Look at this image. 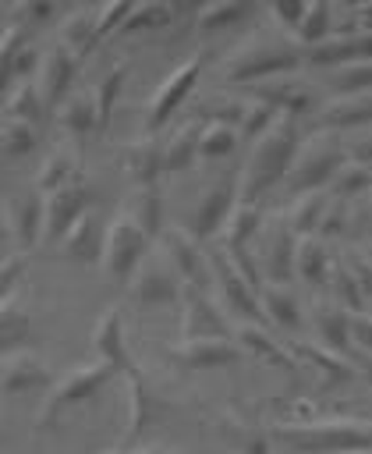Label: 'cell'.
<instances>
[{
    "instance_id": "27",
    "label": "cell",
    "mask_w": 372,
    "mask_h": 454,
    "mask_svg": "<svg viewBox=\"0 0 372 454\" xmlns=\"http://www.w3.org/2000/svg\"><path fill=\"white\" fill-rule=\"evenodd\" d=\"M259 305H262V319H269L280 330H298L301 326V301L291 287L283 284H266L259 291Z\"/></svg>"
},
{
    "instance_id": "22",
    "label": "cell",
    "mask_w": 372,
    "mask_h": 454,
    "mask_svg": "<svg viewBox=\"0 0 372 454\" xmlns=\"http://www.w3.org/2000/svg\"><path fill=\"white\" fill-rule=\"evenodd\" d=\"M124 167H128L131 188H138V184H159V177L167 174L163 170V145L152 135L131 142L124 149Z\"/></svg>"
},
{
    "instance_id": "21",
    "label": "cell",
    "mask_w": 372,
    "mask_h": 454,
    "mask_svg": "<svg viewBox=\"0 0 372 454\" xmlns=\"http://www.w3.org/2000/svg\"><path fill=\"white\" fill-rule=\"evenodd\" d=\"M50 387V369L43 358L28 355V351H18L11 355V362L0 369V394L7 397H21V394H39Z\"/></svg>"
},
{
    "instance_id": "3",
    "label": "cell",
    "mask_w": 372,
    "mask_h": 454,
    "mask_svg": "<svg viewBox=\"0 0 372 454\" xmlns=\"http://www.w3.org/2000/svg\"><path fill=\"white\" fill-rule=\"evenodd\" d=\"M273 436L298 454H372V422H298L280 426Z\"/></svg>"
},
{
    "instance_id": "29",
    "label": "cell",
    "mask_w": 372,
    "mask_h": 454,
    "mask_svg": "<svg viewBox=\"0 0 372 454\" xmlns=\"http://www.w3.org/2000/svg\"><path fill=\"white\" fill-rule=\"evenodd\" d=\"M198 135H202V124L198 121H184L163 142V170L167 174H181V170L195 167V160H198Z\"/></svg>"
},
{
    "instance_id": "46",
    "label": "cell",
    "mask_w": 372,
    "mask_h": 454,
    "mask_svg": "<svg viewBox=\"0 0 372 454\" xmlns=\"http://www.w3.org/2000/svg\"><path fill=\"white\" fill-rule=\"evenodd\" d=\"M344 227H347V202L344 199H329V206L322 213V223H319V238H337Z\"/></svg>"
},
{
    "instance_id": "53",
    "label": "cell",
    "mask_w": 372,
    "mask_h": 454,
    "mask_svg": "<svg viewBox=\"0 0 372 454\" xmlns=\"http://www.w3.org/2000/svg\"><path fill=\"white\" fill-rule=\"evenodd\" d=\"M368 316H372V312H368Z\"/></svg>"
},
{
    "instance_id": "45",
    "label": "cell",
    "mask_w": 372,
    "mask_h": 454,
    "mask_svg": "<svg viewBox=\"0 0 372 454\" xmlns=\"http://www.w3.org/2000/svg\"><path fill=\"white\" fill-rule=\"evenodd\" d=\"M25 266H28V255H25V252H18V255H4V259H0V305L11 298V291H14V284L21 280Z\"/></svg>"
},
{
    "instance_id": "25",
    "label": "cell",
    "mask_w": 372,
    "mask_h": 454,
    "mask_svg": "<svg viewBox=\"0 0 372 454\" xmlns=\"http://www.w3.org/2000/svg\"><path fill=\"white\" fill-rule=\"evenodd\" d=\"M329 266H333V255H329L326 238H319V234L298 238V248H294V277H301L305 284L319 287V284L329 280Z\"/></svg>"
},
{
    "instance_id": "15",
    "label": "cell",
    "mask_w": 372,
    "mask_h": 454,
    "mask_svg": "<svg viewBox=\"0 0 372 454\" xmlns=\"http://www.w3.org/2000/svg\"><path fill=\"white\" fill-rule=\"evenodd\" d=\"M181 340H195V337H234V330L223 319V309L216 305L213 291H198V287H184L181 298Z\"/></svg>"
},
{
    "instance_id": "19",
    "label": "cell",
    "mask_w": 372,
    "mask_h": 454,
    "mask_svg": "<svg viewBox=\"0 0 372 454\" xmlns=\"http://www.w3.org/2000/svg\"><path fill=\"white\" fill-rule=\"evenodd\" d=\"M4 213H7V223H11V238H14L18 252H28L32 245H39V241H43L46 195H43L35 184H32L28 192L14 195V199L4 206Z\"/></svg>"
},
{
    "instance_id": "24",
    "label": "cell",
    "mask_w": 372,
    "mask_h": 454,
    "mask_svg": "<svg viewBox=\"0 0 372 454\" xmlns=\"http://www.w3.org/2000/svg\"><path fill=\"white\" fill-rule=\"evenodd\" d=\"M152 241H159V234H163V192H159V184H138V188H131V195H128V206H120Z\"/></svg>"
},
{
    "instance_id": "20",
    "label": "cell",
    "mask_w": 372,
    "mask_h": 454,
    "mask_svg": "<svg viewBox=\"0 0 372 454\" xmlns=\"http://www.w3.org/2000/svg\"><path fill=\"white\" fill-rule=\"evenodd\" d=\"M103 241H106V223H103V216L96 209H89V213H81L74 220V227L60 238L57 248H60V255L67 262L96 266V262H103Z\"/></svg>"
},
{
    "instance_id": "9",
    "label": "cell",
    "mask_w": 372,
    "mask_h": 454,
    "mask_svg": "<svg viewBox=\"0 0 372 454\" xmlns=\"http://www.w3.org/2000/svg\"><path fill=\"white\" fill-rule=\"evenodd\" d=\"M202 67H205V60H202V57H191L188 64L174 67V71L159 82V89L152 92L149 110H145V135H156V131L181 110V103H184V99L191 96V89L198 85Z\"/></svg>"
},
{
    "instance_id": "28",
    "label": "cell",
    "mask_w": 372,
    "mask_h": 454,
    "mask_svg": "<svg viewBox=\"0 0 372 454\" xmlns=\"http://www.w3.org/2000/svg\"><path fill=\"white\" fill-rule=\"evenodd\" d=\"M46 114H50V110H46V103H43V92H39L35 78H21V82L11 89L7 103H4V117H7V121H25V124H32V128H43Z\"/></svg>"
},
{
    "instance_id": "18",
    "label": "cell",
    "mask_w": 372,
    "mask_h": 454,
    "mask_svg": "<svg viewBox=\"0 0 372 454\" xmlns=\"http://www.w3.org/2000/svg\"><path fill=\"white\" fill-rule=\"evenodd\" d=\"M170 358L181 369H227L244 358V351L234 344V337H195V340H177L170 348Z\"/></svg>"
},
{
    "instance_id": "2",
    "label": "cell",
    "mask_w": 372,
    "mask_h": 454,
    "mask_svg": "<svg viewBox=\"0 0 372 454\" xmlns=\"http://www.w3.org/2000/svg\"><path fill=\"white\" fill-rule=\"evenodd\" d=\"M344 167H347V153H344L340 131L319 128L315 135L301 138V145L294 153V163H291V170L283 177L287 195L298 199V195H308V192H322L326 184H333V177Z\"/></svg>"
},
{
    "instance_id": "12",
    "label": "cell",
    "mask_w": 372,
    "mask_h": 454,
    "mask_svg": "<svg viewBox=\"0 0 372 454\" xmlns=\"http://www.w3.org/2000/svg\"><path fill=\"white\" fill-rule=\"evenodd\" d=\"M159 252L170 259V266L177 270V277L184 280V287H198L209 291V259L202 255V245L181 231V227H163L159 234Z\"/></svg>"
},
{
    "instance_id": "17",
    "label": "cell",
    "mask_w": 372,
    "mask_h": 454,
    "mask_svg": "<svg viewBox=\"0 0 372 454\" xmlns=\"http://www.w3.org/2000/svg\"><path fill=\"white\" fill-rule=\"evenodd\" d=\"M74 74H78V57H74L67 46L53 43V46L43 53V60H39V78H35L46 110H57V106L74 92Z\"/></svg>"
},
{
    "instance_id": "8",
    "label": "cell",
    "mask_w": 372,
    "mask_h": 454,
    "mask_svg": "<svg viewBox=\"0 0 372 454\" xmlns=\"http://www.w3.org/2000/svg\"><path fill=\"white\" fill-rule=\"evenodd\" d=\"M294 248H298V234L291 231L287 216H276L273 223H262L255 234V262L262 273V284H291L294 280Z\"/></svg>"
},
{
    "instance_id": "42",
    "label": "cell",
    "mask_w": 372,
    "mask_h": 454,
    "mask_svg": "<svg viewBox=\"0 0 372 454\" xmlns=\"http://www.w3.org/2000/svg\"><path fill=\"white\" fill-rule=\"evenodd\" d=\"M326 35H329V7L326 4H305V14L294 28V39L308 43V46H322Z\"/></svg>"
},
{
    "instance_id": "4",
    "label": "cell",
    "mask_w": 372,
    "mask_h": 454,
    "mask_svg": "<svg viewBox=\"0 0 372 454\" xmlns=\"http://www.w3.org/2000/svg\"><path fill=\"white\" fill-rule=\"evenodd\" d=\"M298 46L283 35L276 39H262L252 35L248 43H241L237 50H230V57L223 60V78L234 85H259L269 78H280L287 71H294L298 64Z\"/></svg>"
},
{
    "instance_id": "33",
    "label": "cell",
    "mask_w": 372,
    "mask_h": 454,
    "mask_svg": "<svg viewBox=\"0 0 372 454\" xmlns=\"http://www.w3.org/2000/svg\"><path fill=\"white\" fill-rule=\"evenodd\" d=\"M259 227H262V209L237 202V206L230 209L223 231H220V245H223V248H248V245L255 241Z\"/></svg>"
},
{
    "instance_id": "44",
    "label": "cell",
    "mask_w": 372,
    "mask_h": 454,
    "mask_svg": "<svg viewBox=\"0 0 372 454\" xmlns=\"http://www.w3.org/2000/svg\"><path fill=\"white\" fill-rule=\"evenodd\" d=\"M333 199H351V195H358V192H368L372 188V174H368V167H354V163H347L337 177H333Z\"/></svg>"
},
{
    "instance_id": "41",
    "label": "cell",
    "mask_w": 372,
    "mask_h": 454,
    "mask_svg": "<svg viewBox=\"0 0 372 454\" xmlns=\"http://www.w3.org/2000/svg\"><path fill=\"white\" fill-rule=\"evenodd\" d=\"M39 142V128L25 124V121H0V160H18L28 156Z\"/></svg>"
},
{
    "instance_id": "11",
    "label": "cell",
    "mask_w": 372,
    "mask_h": 454,
    "mask_svg": "<svg viewBox=\"0 0 372 454\" xmlns=\"http://www.w3.org/2000/svg\"><path fill=\"white\" fill-rule=\"evenodd\" d=\"M131 291L142 305H174L184 298V280L177 277L170 259L156 252V255H145V262L131 277Z\"/></svg>"
},
{
    "instance_id": "10",
    "label": "cell",
    "mask_w": 372,
    "mask_h": 454,
    "mask_svg": "<svg viewBox=\"0 0 372 454\" xmlns=\"http://www.w3.org/2000/svg\"><path fill=\"white\" fill-rule=\"evenodd\" d=\"M89 209H92V188H89L81 177H74L71 184L50 192V195H46V216H43V241H46V245H60V238H64V234L74 227V220H78L81 213H89Z\"/></svg>"
},
{
    "instance_id": "23",
    "label": "cell",
    "mask_w": 372,
    "mask_h": 454,
    "mask_svg": "<svg viewBox=\"0 0 372 454\" xmlns=\"http://www.w3.org/2000/svg\"><path fill=\"white\" fill-rule=\"evenodd\" d=\"M234 344H237L241 351H248V355H255V358L276 365V369H294V355H291L280 340H273V337L262 330V323H237V326H234Z\"/></svg>"
},
{
    "instance_id": "39",
    "label": "cell",
    "mask_w": 372,
    "mask_h": 454,
    "mask_svg": "<svg viewBox=\"0 0 372 454\" xmlns=\"http://www.w3.org/2000/svg\"><path fill=\"white\" fill-rule=\"evenodd\" d=\"M241 142V131L227 121H209L202 124V135H198V160H220L227 153H234Z\"/></svg>"
},
{
    "instance_id": "6",
    "label": "cell",
    "mask_w": 372,
    "mask_h": 454,
    "mask_svg": "<svg viewBox=\"0 0 372 454\" xmlns=\"http://www.w3.org/2000/svg\"><path fill=\"white\" fill-rule=\"evenodd\" d=\"M152 238L124 213L117 209L106 220V241H103V270L110 273L113 284H131V277L138 273V266L149 255Z\"/></svg>"
},
{
    "instance_id": "49",
    "label": "cell",
    "mask_w": 372,
    "mask_h": 454,
    "mask_svg": "<svg viewBox=\"0 0 372 454\" xmlns=\"http://www.w3.org/2000/svg\"><path fill=\"white\" fill-rule=\"evenodd\" d=\"M351 277L358 280L361 294H365V298H372V259H368V255H361V259H354V262H351Z\"/></svg>"
},
{
    "instance_id": "51",
    "label": "cell",
    "mask_w": 372,
    "mask_h": 454,
    "mask_svg": "<svg viewBox=\"0 0 372 454\" xmlns=\"http://www.w3.org/2000/svg\"><path fill=\"white\" fill-rule=\"evenodd\" d=\"M365 202H368V216H372V195H368V199H365Z\"/></svg>"
},
{
    "instance_id": "40",
    "label": "cell",
    "mask_w": 372,
    "mask_h": 454,
    "mask_svg": "<svg viewBox=\"0 0 372 454\" xmlns=\"http://www.w3.org/2000/svg\"><path fill=\"white\" fill-rule=\"evenodd\" d=\"M92 25H96V7H85V11H74L60 21V46H67L74 57L78 53H89L92 50Z\"/></svg>"
},
{
    "instance_id": "30",
    "label": "cell",
    "mask_w": 372,
    "mask_h": 454,
    "mask_svg": "<svg viewBox=\"0 0 372 454\" xmlns=\"http://www.w3.org/2000/svg\"><path fill=\"white\" fill-rule=\"evenodd\" d=\"M315 333H319V348H326L329 355H347L351 351V312H344L337 301L322 305L315 312Z\"/></svg>"
},
{
    "instance_id": "16",
    "label": "cell",
    "mask_w": 372,
    "mask_h": 454,
    "mask_svg": "<svg viewBox=\"0 0 372 454\" xmlns=\"http://www.w3.org/2000/svg\"><path fill=\"white\" fill-rule=\"evenodd\" d=\"M234 206H237V181L209 184V188L202 192L195 213H191V227H188V234H191L198 245L220 238V231H223V223H227V216H230Z\"/></svg>"
},
{
    "instance_id": "7",
    "label": "cell",
    "mask_w": 372,
    "mask_h": 454,
    "mask_svg": "<svg viewBox=\"0 0 372 454\" xmlns=\"http://www.w3.org/2000/svg\"><path fill=\"white\" fill-rule=\"evenodd\" d=\"M209 259V291L223 312H230L237 323H262L259 287L227 259V252H213Z\"/></svg>"
},
{
    "instance_id": "37",
    "label": "cell",
    "mask_w": 372,
    "mask_h": 454,
    "mask_svg": "<svg viewBox=\"0 0 372 454\" xmlns=\"http://www.w3.org/2000/svg\"><path fill=\"white\" fill-rule=\"evenodd\" d=\"M333 92L337 96H358V92H372V57L361 60H344L329 71Z\"/></svg>"
},
{
    "instance_id": "35",
    "label": "cell",
    "mask_w": 372,
    "mask_h": 454,
    "mask_svg": "<svg viewBox=\"0 0 372 454\" xmlns=\"http://www.w3.org/2000/svg\"><path fill=\"white\" fill-rule=\"evenodd\" d=\"M329 206V195L326 192H308V195H298L287 209V223L298 238H312L319 234V223H322V213Z\"/></svg>"
},
{
    "instance_id": "13",
    "label": "cell",
    "mask_w": 372,
    "mask_h": 454,
    "mask_svg": "<svg viewBox=\"0 0 372 454\" xmlns=\"http://www.w3.org/2000/svg\"><path fill=\"white\" fill-rule=\"evenodd\" d=\"M89 340H92V358L113 365L117 376H128V383H131V380H142V372H138V365H135V358H131V351H128L124 319H120L117 309H106V312L96 319Z\"/></svg>"
},
{
    "instance_id": "48",
    "label": "cell",
    "mask_w": 372,
    "mask_h": 454,
    "mask_svg": "<svg viewBox=\"0 0 372 454\" xmlns=\"http://www.w3.org/2000/svg\"><path fill=\"white\" fill-rule=\"evenodd\" d=\"M344 153L354 167H372V131H361L358 138L344 142Z\"/></svg>"
},
{
    "instance_id": "34",
    "label": "cell",
    "mask_w": 372,
    "mask_h": 454,
    "mask_svg": "<svg viewBox=\"0 0 372 454\" xmlns=\"http://www.w3.org/2000/svg\"><path fill=\"white\" fill-rule=\"evenodd\" d=\"M170 21H174V4H167V0H142V4H131L128 18L120 21V35L156 32V28H167Z\"/></svg>"
},
{
    "instance_id": "31",
    "label": "cell",
    "mask_w": 372,
    "mask_h": 454,
    "mask_svg": "<svg viewBox=\"0 0 372 454\" xmlns=\"http://www.w3.org/2000/svg\"><path fill=\"white\" fill-rule=\"evenodd\" d=\"M57 117H60L64 131L74 135V138H85L89 131L99 128V114H96V99H92V92H71V96L57 106Z\"/></svg>"
},
{
    "instance_id": "36",
    "label": "cell",
    "mask_w": 372,
    "mask_h": 454,
    "mask_svg": "<svg viewBox=\"0 0 372 454\" xmlns=\"http://www.w3.org/2000/svg\"><path fill=\"white\" fill-rule=\"evenodd\" d=\"M74 177H78V160H74V153H67V149H53V153L43 160V167H39L35 188H39L43 195H50V192L71 184Z\"/></svg>"
},
{
    "instance_id": "5",
    "label": "cell",
    "mask_w": 372,
    "mask_h": 454,
    "mask_svg": "<svg viewBox=\"0 0 372 454\" xmlns=\"http://www.w3.org/2000/svg\"><path fill=\"white\" fill-rule=\"evenodd\" d=\"M113 380H117V369L106 365V362H99V358H89V362L67 369V372L46 390V401H43V408H39V426H53L64 411L85 404L89 397H96V394H99L103 387H110Z\"/></svg>"
},
{
    "instance_id": "26",
    "label": "cell",
    "mask_w": 372,
    "mask_h": 454,
    "mask_svg": "<svg viewBox=\"0 0 372 454\" xmlns=\"http://www.w3.org/2000/svg\"><path fill=\"white\" fill-rule=\"evenodd\" d=\"M372 121V92H358V96H333L322 106L319 124L326 131H344V128H358Z\"/></svg>"
},
{
    "instance_id": "50",
    "label": "cell",
    "mask_w": 372,
    "mask_h": 454,
    "mask_svg": "<svg viewBox=\"0 0 372 454\" xmlns=\"http://www.w3.org/2000/svg\"><path fill=\"white\" fill-rule=\"evenodd\" d=\"M11 223H7V213H4V206H0V259H4V252L11 248Z\"/></svg>"
},
{
    "instance_id": "52",
    "label": "cell",
    "mask_w": 372,
    "mask_h": 454,
    "mask_svg": "<svg viewBox=\"0 0 372 454\" xmlns=\"http://www.w3.org/2000/svg\"><path fill=\"white\" fill-rule=\"evenodd\" d=\"M368 174H372V167H368Z\"/></svg>"
},
{
    "instance_id": "1",
    "label": "cell",
    "mask_w": 372,
    "mask_h": 454,
    "mask_svg": "<svg viewBox=\"0 0 372 454\" xmlns=\"http://www.w3.org/2000/svg\"><path fill=\"white\" fill-rule=\"evenodd\" d=\"M298 145H301V124L294 114H280L259 138H252L248 156L241 163V174L234 177L237 181V202L259 206V199L287 177Z\"/></svg>"
},
{
    "instance_id": "14",
    "label": "cell",
    "mask_w": 372,
    "mask_h": 454,
    "mask_svg": "<svg viewBox=\"0 0 372 454\" xmlns=\"http://www.w3.org/2000/svg\"><path fill=\"white\" fill-rule=\"evenodd\" d=\"M28 35L32 28L14 14L4 32H0V96L7 89H14V82L21 78H32V67H35V50L28 46Z\"/></svg>"
},
{
    "instance_id": "38",
    "label": "cell",
    "mask_w": 372,
    "mask_h": 454,
    "mask_svg": "<svg viewBox=\"0 0 372 454\" xmlns=\"http://www.w3.org/2000/svg\"><path fill=\"white\" fill-rule=\"evenodd\" d=\"M248 14H252V7L241 4V0H216V4H202L198 7L195 25H198V32H220V28H234Z\"/></svg>"
},
{
    "instance_id": "47",
    "label": "cell",
    "mask_w": 372,
    "mask_h": 454,
    "mask_svg": "<svg viewBox=\"0 0 372 454\" xmlns=\"http://www.w3.org/2000/svg\"><path fill=\"white\" fill-rule=\"evenodd\" d=\"M351 344L361 355H372V316L368 312H354L351 316Z\"/></svg>"
},
{
    "instance_id": "43",
    "label": "cell",
    "mask_w": 372,
    "mask_h": 454,
    "mask_svg": "<svg viewBox=\"0 0 372 454\" xmlns=\"http://www.w3.org/2000/svg\"><path fill=\"white\" fill-rule=\"evenodd\" d=\"M124 78H128V64H117L113 71L103 74V82L96 85L92 99H96V114H99V124L106 128L110 114H113V103L120 99V89H124Z\"/></svg>"
},
{
    "instance_id": "32",
    "label": "cell",
    "mask_w": 372,
    "mask_h": 454,
    "mask_svg": "<svg viewBox=\"0 0 372 454\" xmlns=\"http://www.w3.org/2000/svg\"><path fill=\"white\" fill-rule=\"evenodd\" d=\"M28 333H32V316H28V309L18 305L14 298H7V301L0 305V358H4V355H18V351L25 348V340H28Z\"/></svg>"
}]
</instances>
